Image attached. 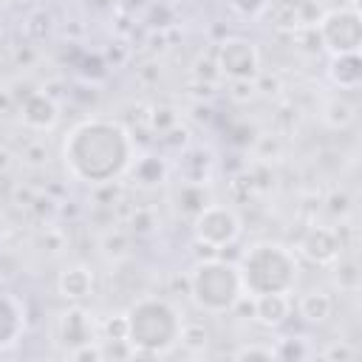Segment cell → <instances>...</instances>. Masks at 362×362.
Wrapping results in <instances>:
<instances>
[{"label":"cell","instance_id":"1","mask_svg":"<svg viewBox=\"0 0 362 362\" xmlns=\"http://www.w3.org/2000/svg\"><path fill=\"white\" fill-rule=\"evenodd\" d=\"M65 173L88 187L119 181L133 161V136L116 119L90 116L76 122L62 139Z\"/></svg>","mask_w":362,"mask_h":362},{"label":"cell","instance_id":"2","mask_svg":"<svg viewBox=\"0 0 362 362\" xmlns=\"http://www.w3.org/2000/svg\"><path fill=\"white\" fill-rule=\"evenodd\" d=\"M127 320V342L133 345L136 356H161L178 345L184 317L181 311L158 294H147L133 300L124 311Z\"/></svg>","mask_w":362,"mask_h":362},{"label":"cell","instance_id":"3","mask_svg":"<svg viewBox=\"0 0 362 362\" xmlns=\"http://www.w3.org/2000/svg\"><path fill=\"white\" fill-rule=\"evenodd\" d=\"M238 274L246 297L291 294L300 280V263L288 246L277 240H257L240 255Z\"/></svg>","mask_w":362,"mask_h":362},{"label":"cell","instance_id":"4","mask_svg":"<svg viewBox=\"0 0 362 362\" xmlns=\"http://www.w3.org/2000/svg\"><path fill=\"white\" fill-rule=\"evenodd\" d=\"M187 291L204 314H232L238 300L243 297L238 263H229L223 257L198 260L187 274Z\"/></svg>","mask_w":362,"mask_h":362},{"label":"cell","instance_id":"5","mask_svg":"<svg viewBox=\"0 0 362 362\" xmlns=\"http://www.w3.org/2000/svg\"><path fill=\"white\" fill-rule=\"evenodd\" d=\"M320 48H325L331 57L337 54H359L362 45V17L356 6L339 3L337 8H328L314 23Z\"/></svg>","mask_w":362,"mask_h":362},{"label":"cell","instance_id":"6","mask_svg":"<svg viewBox=\"0 0 362 362\" xmlns=\"http://www.w3.org/2000/svg\"><path fill=\"white\" fill-rule=\"evenodd\" d=\"M189 223H192V235H195V240H198L201 246L212 249V252L232 246V243L240 238V232H243L240 215H238L232 206H226V204H215V201H209V204H206Z\"/></svg>","mask_w":362,"mask_h":362},{"label":"cell","instance_id":"7","mask_svg":"<svg viewBox=\"0 0 362 362\" xmlns=\"http://www.w3.org/2000/svg\"><path fill=\"white\" fill-rule=\"evenodd\" d=\"M218 74L229 79H257L260 76V51L249 37H226L215 48Z\"/></svg>","mask_w":362,"mask_h":362},{"label":"cell","instance_id":"8","mask_svg":"<svg viewBox=\"0 0 362 362\" xmlns=\"http://www.w3.org/2000/svg\"><path fill=\"white\" fill-rule=\"evenodd\" d=\"M99 339V322L93 320L90 311L79 308V305H71L68 311L59 314V322H57V342L71 351L76 345H85V342H93Z\"/></svg>","mask_w":362,"mask_h":362},{"label":"cell","instance_id":"9","mask_svg":"<svg viewBox=\"0 0 362 362\" xmlns=\"http://www.w3.org/2000/svg\"><path fill=\"white\" fill-rule=\"evenodd\" d=\"M300 252L317 266H331L342 255L337 226H311L305 232V238L300 240Z\"/></svg>","mask_w":362,"mask_h":362},{"label":"cell","instance_id":"10","mask_svg":"<svg viewBox=\"0 0 362 362\" xmlns=\"http://www.w3.org/2000/svg\"><path fill=\"white\" fill-rule=\"evenodd\" d=\"M20 119L31 130H51L59 122V107L51 93L45 90H28L20 102Z\"/></svg>","mask_w":362,"mask_h":362},{"label":"cell","instance_id":"11","mask_svg":"<svg viewBox=\"0 0 362 362\" xmlns=\"http://www.w3.org/2000/svg\"><path fill=\"white\" fill-rule=\"evenodd\" d=\"M23 334H25V308H23V303L14 294L0 291V351L17 345Z\"/></svg>","mask_w":362,"mask_h":362},{"label":"cell","instance_id":"12","mask_svg":"<svg viewBox=\"0 0 362 362\" xmlns=\"http://www.w3.org/2000/svg\"><path fill=\"white\" fill-rule=\"evenodd\" d=\"M57 291L68 303H82L93 294V272L85 263H71L57 274Z\"/></svg>","mask_w":362,"mask_h":362},{"label":"cell","instance_id":"13","mask_svg":"<svg viewBox=\"0 0 362 362\" xmlns=\"http://www.w3.org/2000/svg\"><path fill=\"white\" fill-rule=\"evenodd\" d=\"M291 317V297L288 294H257L252 297V320L266 328H280Z\"/></svg>","mask_w":362,"mask_h":362},{"label":"cell","instance_id":"14","mask_svg":"<svg viewBox=\"0 0 362 362\" xmlns=\"http://www.w3.org/2000/svg\"><path fill=\"white\" fill-rule=\"evenodd\" d=\"M127 173H130V178H133L139 187L150 189V187H161V184L167 181L170 167H167L164 156H158V153H144V156H139V158L130 161Z\"/></svg>","mask_w":362,"mask_h":362},{"label":"cell","instance_id":"15","mask_svg":"<svg viewBox=\"0 0 362 362\" xmlns=\"http://www.w3.org/2000/svg\"><path fill=\"white\" fill-rule=\"evenodd\" d=\"M328 79L339 90H356L362 85V59H359V54H337V57H331Z\"/></svg>","mask_w":362,"mask_h":362},{"label":"cell","instance_id":"16","mask_svg":"<svg viewBox=\"0 0 362 362\" xmlns=\"http://www.w3.org/2000/svg\"><path fill=\"white\" fill-rule=\"evenodd\" d=\"M209 187L206 184H195V181H181L175 189H173V209L181 215V218H195L206 204H209Z\"/></svg>","mask_w":362,"mask_h":362},{"label":"cell","instance_id":"17","mask_svg":"<svg viewBox=\"0 0 362 362\" xmlns=\"http://www.w3.org/2000/svg\"><path fill=\"white\" fill-rule=\"evenodd\" d=\"M334 308H337L334 297L328 291H322V288H311V291L300 294V300H297V314L311 325L328 322L334 317Z\"/></svg>","mask_w":362,"mask_h":362},{"label":"cell","instance_id":"18","mask_svg":"<svg viewBox=\"0 0 362 362\" xmlns=\"http://www.w3.org/2000/svg\"><path fill=\"white\" fill-rule=\"evenodd\" d=\"M269 25H274L277 31H297L303 28V14H300V0H269L266 11Z\"/></svg>","mask_w":362,"mask_h":362},{"label":"cell","instance_id":"19","mask_svg":"<svg viewBox=\"0 0 362 362\" xmlns=\"http://www.w3.org/2000/svg\"><path fill=\"white\" fill-rule=\"evenodd\" d=\"M331 266H334V283H337L339 291H345V294H356V291L362 288V266H359L356 255L342 252Z\"/></svg>","mask_w":362,"mask_h":362},{"label":"cell","instance_id":"20","mask_svg":"<svg viewBox=\"0 0 362 362\" xmlns=\"http://www.w3.org/2000/svg\"><path fill=\"white\" fill-rule=\"evenodd\" d=\"M181 178L184 181H195V184H206L209 181V170H212V158L209 153H204L201 147H184L181 150Z\"/></svg>","mask_w":362,"mask_h":362},{"label":"cell","instance_id":"21","mask_svg":"<svg viewBox=\"0 0 362 362\" xmlns=\"http://www.w3.org/2000/svg\"><path fill=\"white\" fill-rule=\"evenodd\" d=\"M354 119H356V105H351L342 96V90L334 93L331 99H325V105H322V122L331 130H348L354 124Z\"/></svg>","mask_w":362,"mask_h":362},{"label":"cell","instance_id":"22","mask_svg":"<svg viewBox=\"0 0 362 362\" xmlns=\"http://www.w3.org/2000/svg\"><path fill=\"white\" fill-rule=\"evenodd\" d=\"M130 240H133V235H130L127 229L113 226V229L102 232V238H99V249H102L105 257H110V260L119 263V260H124V257L130 255Z\"/></svg>","mask_w":362,"mask_h":362},{"label":"cell","instance_id":"23","mask_svg":"<svg viewBox=\"0 0 362 362\" xmlns=\"http://www.w3.org/2000/svg\"><path fill=\"white\" fill-rule=\"evenodd\" d=\"M158 229V215L153 206H136L133 215L127 218V232L130 235H153Z\"/></svg>","mask_w":362,"mask_h":362},{"label":"cell","instance_id":"24","mask_svg":"<svg viewBox=\"0 0 362 362\" xmlns=\"http://www.w3.org/2000/svg\"><path fill=\"white\" fill-rule=\"evenodd\" d=\"M147 122H150V130H153V133H164V130H170L173 124H178L181 119H178V110H175V107L158 105V107H153V110L147 113Z\"/></svg>","mask_w":362,"mask_h":362},{"label":"cell","instance_id":"25","mask_svg":"<svg viewBox=\"0 0 362 362\" xmlns=\"http://www.w3.org/2000/svg\"><path fill=\"white\" fill-rule=\"evenodd\" d=\"M178 342L187 345V348H204V345L209 342V331L204 328V322H187V320H184Z\"/></svg>","mask_w":362,"mask_h":362},{"label":"cell","instance_id":"26","mask_svg":"<svg viewBox=\"0 0 362 362\" xmlns=\"http://www.w3.org/2000/svg\"><path fill=\"white\" fill-rule=\"evenodd\" d=\"M226 96L232 102H249L257 96V79H229L226 82Z\"/></svg>","mask_w":362,"mask_h":362},{"label":"cell","instance_id":"27","mask_svg":"<svg viewBox=\"0 0 362 362\" xmlns=\"http://www.w3.org/2000/svg\"><path fill=\"white\" fill-rule=\"evenodd\" d=\"M23 31H25L31 40H45L48 31H51V17H48L45 11H31V14L25 17Z\"/></svg>","mask_w":362,"mask_h":362},{"label":"cell","instance_id":"28","mask_svg":"<svg viewBox=\"0 0 362 362\" xmlns=\"http://www.w3.org/2000/svg\"><path fill=\"white\" fill-rule=\"evenodd\" d=\"M65 356L74 359V362H102V359H105V356H102V342H99V339L85 342V345H76V348L65 351Z\"/></svg>","mask_w":362,"mask_h":362},{"label":"cell","instance_id":"29","mask_svg":"<svg viewBox=\"0 0 362 362\" xmlns=\"http://www.w3.org/2000/svg\"><path fill=\"white\" fill-rule=\"evenodd\" d=\"M235 359H277V351L274 345H260V342H249V345H240L232 351Z\"/></svg>","mask_w":362,"mask_h":362},{"label":"cell","instance_id":"30","mask_svg":"<svg viewBox=\"0 0 362 362\" xmlns=\"http://www.w3.org/2000/svg\"><path fill=\"white\" fill-rule=\"evenodd\" d=\"M325 204H328L325 209H328V212H331L334 218L345 221V218L351 215V204H354V201H351V195H348L345 189H334V192H331V195L325 198Z\"/></svg>","mask_w":362,"mask_h":362},{"label":"cell","instance_id":"31","mask_svg":"<svg viewBox=\"0 0 362 362\" xmlns=\"http://www.w3.org/2000/svg\"><path fill=\"white\" fill-rule=\"evenodd\" d=\"M226 3L240 17H260L266 11V6H269V0H226Z\"/></svg>","mask_w":362,"mask_h":362},{"label":"cell","instance_id":"32","mask_svg":"<svg viewBox=\"0 0 362 362\" xmlns=\"http://www.w3.org/2000/svg\"><path fill=\"white\" fill-rule=\"evenodd\" d=\"M23 161H25L28 167H45V161H48V147H45V141H31V144L23 150Z\"/></svg>","mask_w":362,"mask_h":362},{"label":"cell","instance_id":"33","mask_svg":"<svg viewBox=\"0 0 362 362\" xmlns=\"http://www.w3.org/2000/svg\"><path fill=\"white\" fill-rule=\"evenodd\" d=\"M320 356H325V359H339V362H348V359H354V356H356V348H351V345H345V342L339 339V342L328 345L325 351H320Z\"/></svg>","mask_w":362,"mask_h":362},{"label":"cell","instance_id":"34","mask_svg":"<svg viewBox=\"0 0 362 362\" xmlns=\"http://www.w3.org/2000/svg\"><path fill=\"white\" fill-rule=\"evenodd\" d=\"M11 164H14V158H11V153H8L6 147H0V173H6V170H11Z\"/></svg>","mask_w":362,"mask_h":362},{"label":"cell","instance_id":"35","mask_svg":"<svg viewBox=\"0 0 362 362\" xmlns=\"http://www.w3.org/2000/svg\"><path fill=\"white\" fill-rule=\"evenodd\" d=\"M339 3H345V6H356V0H339Z\"/></svg>","mask_w":362,"mask_h":362},{"label":"cell","instance_id":"36","mask_svg":"<svg viewBox=\"0 0 362 362\" xmlns=\"http://www.w3.org/2000/svg\"><path fill=\"white\" fill-rule=\"evenodd\" d=\"M0 232H3V215H0Z\"/></svg>","mask_w":362,"mask_h":362}]
</instances>
